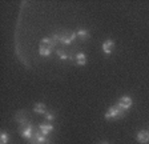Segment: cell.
Wrapping results in <instances>:
<instances>
[{
    "label": "cell",
    "mask_w": 149,
    "mask_h": 144,
    "mask_svg": "<svg viewBox=\"0 0 149 144\" xmlns=\"http://www.w3.org/2000/svg\"><path fill=\"white\" fill-rule=\"evenodd\" d=\"M33 131H35V128L32 127V124L29 122L22 123V124H20V127H19L20 136H22V138H24V139H27V140H29V139L33 136Z\"/></svg>",
    "instance_id": "obj_1"
},
{
    "label": "cell",
    "mask_w": 149,
    "mask_h": 144,
    "mask_svg": "<svg viewBox=\"0 0 149 144\" xmlns=\"http://www.w3.org/2000/svg\"><path fill=\"white\" fill-rule=\"evenodd\" d=\"M124 116V111L121 110L118 106H112L108 111L105 112V119L111 120V119H118Z\"/></svg>",
    "instance_id": "obj_2"
},
{
    "label": "cell",
    "mask_w": 149,
    "mask_h": 144,
    "mask_svg": "<svg viewBox=\"0 0 149 144\" xmlns=\"http://www.w3.org/2000/svg\"><path fill=\"white\" fill-rule=\"evenodd\" d=\"M76 32H64V34H59V43L64 44V45H69L76 40Z\"/></svg>",
    "instance_id": "obj_3"
},
{
    "label": "cell",
    "mask_w": 149,
    "mask_h": 144,
    "mask_svg": "<svg viewBox=\"0 0 149 144\" xmlns=\"http://www.w3.org/2000/svg\"><path fill=\"white\" fill-rule=\"evenodd\" d=\"M28 141H36V143H39V144H51V140L47 138L45 135L41 134V132L39 131V128H35L33 136H32Z\"/></svg>",
    "instance_id": "obj_4"
},
{
    "label": "cell",
    "mask_w": 149,
    "mask_h": 144,
    "mask_svg": "<svg viewBox=\"0 0 149 144\" xmlns=\"http://www.w3.org/2000/svg\"><path fill=\"white\" fill-rule=\"evenodd\" d=\"M132 104H133V100H132L129 96H123V97H120L117 101V106L120 107L123 111L129 110L130 107H132Z\"/></svg>",
    "instance_id": "obj_5"
},
{
    "label": "cell",
    "mask_w": 149,
    "mask_h": 144,
    "mask_svg": "<svg viewBox=\"0 0 149 144\" xmlns=\"http://www.w3.org/2000/svg\"><path fill=\"white\" fill-rule=\"evenodd\" d=\"M113 48H115V41L112 40V39H108V40H105L102 43V52L105 53V55L112 53Z\"/></svg>",
    "instance_id": "obj_6"
},
{
    "label": "cell",
    "mask_w": 149,
    "mask_h": 144,
    "mask_svg": "<svg viewBox=\"0 0 149 144\" xmlns=\"http://www.w3.org/2000/svg\"><path fill=\"white\" fill-rule=\"evenodd\" d=\"M37 128H39V131H40L43 135H45V136H48V135H49L51 132L53 131V125L51 124V123H48V122H47V123H41V124L39 125Z\"/></svg>",
    "instance_id": "obj_7"
},
{
    "label": "cell",
    "mask_w": 149,
    "mask_h": 144,
    "mask_svg": "<svg viewBox=\"0 0 149 144\" xmlns=\"http://www.w3.org/2000/svg\"><path fill=\"white\" fill-rule=\"evenodd\" d=\"M137 141L141 144H146L149 143V131H140L137 132V136H136Z\"/></svg>",
    "instance_id": "obj_8"
},
{
    "label": "cell",
    "mask_w": 149,
    "mask_h": 144,
    "mask_svg": "<svg viewBox=\"0 0 149 144\" xmlns=\"http://www.w3.org/2000/svg\"><path fill=\"white\" fill-rule=\"evenodd\" d=\"M56 41L53 40L52 38H43L40 41V47H44V48H49V50H52L53 47L56 45Z\"/></svg>",
    "instance_id": "obj_9"
},
{
    "label": "cell",
    "mask_w": 149,
    "mask_h": 144,
    "mask_svg": "<svg viewBox=\"0 0 149 144\" xmlns=\"http://www.w3.org/2000/svg\"><path fill=\"white\" fill-rule=\"evenodd\" d=\"M74 59H76V63H77L79 66H85L87 64V55L84 52H79L74 56Z\"/></svg>",
    "instance_id": "obj_10"
},
{
    "label": "cell",
    "mask_w": 149,
    "mask_h": 144,
    "mask_svg": "<svg viewBox=\"0 0 149 144\" xmlns=\"http://www.w3.org/2000/svg\"><path fill=\"white\" fill-rule=\"evenodd\" d=\"M16 122L19 123V124H22V123H27L28 119H27V113H25V111H19L17 113H16L15 116Z\"/></svg>",
    "instance_id": "obj_11"
},
{
    "label": "cell",
    "mask_w": 149,
    "mask_h": 144,
    "mask_svg": "<svg viewBox=\"0 0 149 144\" xmlns=\"http://www.w3.org/2000/svg\"><path fill=\"white\" fill-rule=\"evenodd\" d=\"M76 36H77L80 40H88V39L91 38L89 32H88L87 29H79V31L76 32Z\"/></svg>",
    "instance_id": "obj_12"
},
{
    "label": "cell",
    "mask_w": 149,
    "mask_h": 144,
    "mask_svg": "<svg viewBox=\"0 0 149 144\" xmlns=\"http://www.w3.org/2000/svg\"><path fill=\"white\" fill-rule=\"evenodd\" d=\"M33 112L39 113V115H41V113H45L47 112V107L44 103H36V106H35L33 108Z\"/></svg>",
    "instance_id": "obj_13"
},
{
    "label": "cell",
    "mask_w": 149,
    "mask_h": 144,
    "mask_svg": "<svg viewBox=\"0 0 149 144\" xmlns=\"http://www.w3.org/2000/svg\"><path fill=\"white\" fill-rule=\"evenodd\" d=\"M39 53H40V56L48 57V56H51L52 50H49V48H44V47H39Z\"/></svg>",
    "instance_id": "obj_14"
},
{
    "label": "cell",
    "mask_w": 149,
    "mask_h": 144,
    "mask_svg": "<svg viewBox=\"0 0 149 144\" xmlns=\"http://www.w3.org/2000/svg\"><path fill=\"white\" fill-rule=\"evenodd\" d=\"M9 141V136L7 134V131H1L0 134V144H8Z\"/></svg>",
    "instance_id": "obj_15"
},
{
    "label": "cell",
    "mask_w": 149,
    "mask_h": 144,
    "mask_svg": "<svg viewBox=\"0 0 149 144\" xmlns=\"http://www.w3.org/2000/svg\"><path fill=\"white\" fill-rule=\"evenodd\" d=\"M44 116H45V119H47V122L48 123L53 122V120L56 119V113L52 112V111H47V112L44 113Z\"/></svg>",
    "instance_id": "obj_16"
},
{
    "label": "cell",
    "mask_w": 149,
    "mask_h": 144,
    "mask_svg": "<svg viewBox=\"0 0 149 144\" xmlns=\"http://www.w3.org/2000/svg\"><path fill=\"white\" fill-rule=\"evenodd\" d=\"M56 53H57V56L60 57V60H68L69 57H71L68 53H65L63 50H57V51H56Z\"/></svg>",
    "instance_id": "obj_17"
},
{
    "label": "cell",
    "mask_w": 149,
    "mask_h": 144,
    "mask_svg": "<svg viewBox=\"0 0 149 144\" xmlns=\"http://www.w3.org/2000/svg\"><path fill=\"white\" fill-rule=\"evenodd\" d=\"M102 144H108V143H102Z\"/></svg>",
    "instance_id": "obj_18"
}]
</instances>
